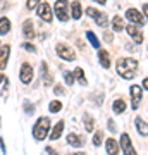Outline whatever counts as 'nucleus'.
<instances>
[{
  "label": "nucleus",
  "instance_id": "35",
  "mask_svg": "<svg viewBox=\"0 0 148 155\" xmlns=\"http://www.w3.org/2000/svg\"><path fill=\"white\" fill-rule=\"evenodd\" d=\"M0 148H2L4 153H5V141H4V138H0Z\"/></svg>",
  "mask_w": 148,
  "mask_h": 155
},
{
  "label": "nucleus",
  "instance_id": "19",
  "mask_svg": "<svg viewBox=\"0 0 148 155\" xmlns=\"http://www.w3.org/2000/svg\"><path fill=\"white\" fill-rule=\"evenodd\" d=\"M83 122H84V129H86L88 133H91L95 129V119L90 114H83Z\"/></svg>",
  "mask_w": 148,
  "mask_h": 155
},
{
  "label": "nucleus",
  "instance_id": "21",
  "mask_svg": "<svg viewBox=\"0 0 148 155\" xmlns=\"http://www.w3.org/2000/svg\"><path fill=\"white\" fill-rule=\"evenodd\" d=\"M41 74H43V84H45V86L52 84V76H50V72H48V66H47V62H41Z\"/></svg>",
  "mask_w": 148,
  "mask_h": 155
},
{
  "label": "nucleus",
  "instance_id": "5",
  "mask_svg": "<svg viewBox=\"0 0 148 155\" xmlns=\"http://www.w3.org/2000/svg\"><path fill=\"white\" fill-rule=\"evenodd\" d=\"M33 76H35L33 66H31V64H28V62H24V64L21 66V71H19V78H21V81L24 84L31 83V81H33Z\"/></svg>",
  "mask_w": 148,
  "mask_h": 155
},
{
  "label": "nucleus",
  "instance_id": "12",
  "mask_svg": "<svg viewBox=\"0 0 148 155\" xmlns=\"http://www.w3.org/2000/svg\"><path fill=\"white\" fill-rule=\"evenodd\" d=\"M22 35L26 40H33L35 38V24H33V19H26L22 22Z\"/></svg>",
  "mask_w": 148,
  "mask_h": 155
},
{
  "label": "nucleus",
  "instance_id": "41",
  "mask_svg": "<svg viewBox=\"0 0 148 155\" xmlns=\"http://www.w3.org/2000/svg\"><path fill=\"white\" fill-rule=\"evenodd\" d=\"M71 155H88L86 152H74V153H71Z\"/></svg>",
  "mask_w": 148,
  "mask_h": 155
},
{
  "label": "nucleus",
  "instance_id": "6",
  "mask_svg": "<svg viewBox=\"0 0 148 155\" xmlns=\"http://www.w3.org/2000/svg\"><path fill=\"white\" fill-rule=\"evenodd\" d=\"M38 16H40V19H43L45 22H52L54 12H52V7H50L48 2H41L38 5Z\"/></svg>",
  "mask_w": 148,
  "mask_h": 155
},
{
  "label": "nucleus",
  "instance_id": "31",
  "mask_svg": "<svg viewBox=\"0 0 148 155\" xmlns=\"http://www.w3.org/2000/svg\"><path fill=\"white\" fill-rule=\"evenodd\" d=\"M22 48L28 50V52H36V47H35L33 43H29V41H24V43H22Z\"/></svg>",
  "mask_w": 148,
  "mask_h": 155
},
{
  "label": "nucleus",
  "instance_id": "34",
  "mask_svg": "<svg viewBox=\"0 0 148 155\" xmlns=\"http://www.w3.org/2000/svg\"><path fill=\"white\" fill-rule=\"evenodd\" d=\"M45 150H47V153H48V155H59V152H57L54 147H47Z\"/></svg>",
  "mask_w": 148,
  "mask_h": 155
},
{
  "label": "nucleus",
  "instance_id": "42",
  "mask_svg": "<svg viewBox=\"0 0 148 155\" xmlns=\"http://www.w3.org/2000/svg\"><path fill=\"white\" fill-rule=\"evenodd\" d=\"M95 2H98V4H102V5H104V4L107 2V0H95Z\"/></svg>",
  "mask_w": 148,
  "mask_h": 155
},
{
  "label": "nucleus",
  "instance_id": "16",
  "mask_svg": "<svg viewBox=\"0 0 148 155\" xmlns=\"http://www.w3.org/2000/svg\"><path fill=\"white\" fill-rule=\"evenodd\" d=\"M136 129H138V133L141 134V136H148V122H145L141 119V117H136Z\"/></svg>",
  "mask_w": 148,
  "mask_h": 155
},
{
  "label": "nucleus",
  "instance_id": "8",
  "mask_svg": "<svg viewBox=\"0 0 148 155\" xmlns=\"http://www.w3.org/2000/svg\"><path fill=\"white\" fill-rule=\"evenodd\" d=\"M121 147L124 150V155H138L136 150L133 148V143H131V138L127 133H122L121 134Z\"/></svg>",
  "mask_w": 148,
  "mask_h": 155
},
{
  "label": "nucleus",
  "instance_id": "33",
  "mask_svg": "<svg viewBox=\"0 0 148 155\" xmlns=\"http://www.w3.org/2000/svg\"><path fill=\"white\" fill-rule=\"evenodd\" d=\"M24 112H26V114H33V112H35V105H31L29 102H24Z\"/></svg>",
  "mask_w": 148,
  "mask_h": 155
},
{
  "label": "nucleus",
  "instance_id": "22",
  "mask_svg": "<svg viewBox=\"0 0 148 155\" xmlns=\"http://www.w3.org/2000/svg\"><path fill=\"white\" fill-rule=\"evenodd\" d=\"M9 31H11V19L0 17V35H7Z\"/></svg>",
  "mask_w": 148,
  "mask_h": 155
},
{
  "label": "nucleus",
  "instance_id": "10",
  "mask_svg": "<svg viewBox=\"0 0 148 155\" xmlns=\"http://www.w3.org/2000/svg\"><path fill=\"white\" fill-rule=\"evenodd\" d=\"M126 17L131 22H134V24H143V22H145L143 14L138 11V9H134V7H131V9H127V11H126Z\"/></svg>",
  "mask_w": 148,
  "mask_h": 155
},
{
  "label": "nucleus",
  "instance_id": "38",
  "mask_svg": "<svg viewBox=\"0 0 148 155\" xmlns=\"http://www.w3.org/2000/svg\"><path fill=\"white\" fill-rule=\"evenodd\" d=\"M143 88L148 90V78H145V79H143Z\"/></svg>",
  "mask_w": 148,
  "mask_h": 155
},
{
  "label": "nucleus",
  "instance_id": "14",
  "mask_svg": "<svg viewBox=\"0 0 148 155\" xmlns=\"http://www.w3.org/2000/svg\"><path fill=\"white\" fill-rule=\"evenodd\" d=\"M105 148H107V153L109 155H117L119 153V143L115 141V138H109L105 141Z\"/></svg>",
  "mask_w": 148,
  "mask_h": 155
},
{
  "label": "nucleus",
  "instance_id": "29",
  "mask_svg": "<svg viewBox=\"0 0 148 155\" xmlns=\"http://www.w3.org/2000/svg\"><path fill=\"white\" fill-rule=\"evenodd\" d=\"M40 4H41V0H28L26 7H28V11H33V9H36Z\"/></svg>",
  "mask_w": 148,
  "mask_h": 155
},
{
  "label": "nucleus",
  "instance_id": "7",
  "mask_svg": "<svg viewBox=\"0 0 148 155\" xmlns=\"http://www.w3.org/2000/svg\"><path fill=\"white\" fill-rule=\"evenodd\" d=\"M129 91H131V107L136 110L138 107H140L141 98H143V88L140 86V84H133Z\"/></svg>",
  "mask_w": 148,
  "mask_h": 155
},
{
  "label": "nucleus",
  "instance_id": "4",
  "mask_svg": "<svg viewBox=\"0 0 148 155\" xmlns=\"http://www.w3.org/2000/svg\"><path fill=\"white\" fill-rule=\"evenodd\" d=\"M54 12H55V16H57V19L62 22H66L69 21V14H67V0H57L55 2V5H54Z\"/></svg>",
  "mask_w": 148,
  "mask_h": 155
},
{
  "label": "nucleus",
  "instance_id": "1",
  "mask_svg": "<svg viewBox=\"0 0 148 155\" xmlns=\"http://www.w3.org/2000/svg\"><path fill=\"white\" fill-rule=\"evenodd\" d=\"M138 69V61L133 57H122L117 61V72L121 74L124 79H133Z\"/></svg>",
  "mask_w": 148,
  "mask_h": 155
},
{
  "label": "nucleus",
  "instance_id": "30",
  "mask_svg": "<svg viewBox=\"0 0 148 155\" xmlns=\"http://www.w3.org/2000/svg\"><path fill=\"white\" fill-rule=\"evenodd\" d=\"M62 74H64V79H66V83H67V84H74V74H72V72L64 71Z\"/></svg>",
  "mask_w": 148,
  "mask_h": 155
},
{
  "label": "nucleus",
  "instance_id": "25",
  "mask_svg": "<svg viewBox=\"0 0 148 155\" xmlns=\"http://www.w3.org/2000/svg\"><path fill=\"white\" fill-rule=\"evenodd\" d=\"M86 36H88V40H90V43L93 45L95 48H100V40L97 38V35H95L93 31H88Z\"/></svg>",
  "mask_w": 148,
  "mask_h": 155
},
{
  "label": "nucleus",
  "instance_id": "9",
  "mask_svg": "<svg viewBox=\"0 0 148 155\" xmlns=\"http://www.w3.org/2000/svg\"><path fill=\"white\" fill-rule=\"evenodd\" d=\"M11 55V45H0V71H4Z\"/></svg>",
  "mask_w": 148,
  "mask_h": 155
},
{
  "label": "nucleus",
  "instance_id": "13",
  "mask_svg": "<svg viewBox=\"0 0 148 155\" xmlns=\"http://www.w3.org/2000/svg\"><path fill=\"white\" fill-rule=\"evenodd\" d=\"M67 143L71 145V147H76V148H79V147H83L84 140H83L77 133H69V134H67Z\"/></svg>",
  "mask_w": 148,
  "mask_h": 155
},
{
  "label": "nucleus",
  "instance_id": "39",
  "mask_svg": "<svg viewBox=\"0 0 148 155\" xmlns=\"http://www.w3.org/2000/svg\"><path fill=\"white\" fill-rule=\"evenodd\" d=\"M4 81H9V79H7L5 74H0V83H4Z\"/></svg>",
  "mask_w": 148,
  "mask_h": 155
},
{
  "label": "nucleus",
  "instance_id": "20",
  "mask_svg": "<svg viewBox=\"0 0 148 155\" xmlns=\"http://www.w3.org/2000/svg\"><path fill=\"white\" fill-rule=\"evenodd\" d=\"M112 110L114 114H122V112L126 110V102L124 100H114V104H112Z\"/></svg>",
  "mask_w": 148,
  "mask_h": 155
},
{
  "label": "nucleus",
  "instance_id": "18",
  "mask_svg": "<svg viewBox=\"0 0 148 155\" xmlns=\"http://www.w3.org/2000/svg\"><path fill=\"white\" fill-rule=\"evenodd\" d=\"M98 61L105 69H109L110 67V54L107 52V50H100L98 52Z\"/></svg>",
  "mask_w": 148,
  "mask_h": 155
},
{
  "label": "nucleus",
  "instance_id": "11",
  "mask_svg": "<svg viewBox=\"0 0 148 155\" xmlns=\"http://www.w3.org/2000/svg\"><path fill=\"white\" fill-rule=\"evenodd\" d=\"M126 31L129 33V36L134 40V43H143V31L138 28V26L127 24V26H126Z\"/></svg>",
  "mask_w": 148,
  "mask_h": 155
},
{
  "label": "nucleus",
  "instance_id": "32",
  "mask_svg": "<svg viewBox=\"0 0 148 155\" xmlns=\"http://www.w3.org/2000/svg\"><path fill=\"white\" fill-rule=\"evenodd\" d=\"M54 93H55V95H64V93H66V88H64L62 84H55Z\"/></svg>",
  "mask_w": 148,
  "mask_h": 155
},
{
  "label": "nucleus",
  "instance_id": "17",
  "mask_svg": "<svg viewBox=\"0 0 148 155\" xmlns=\"http://www.w3.org/2000/svg\"><path fill=\"white\" fill-rule=\"evenodd\" d=\"M112 29H114L115 33H119L122 29H126V24H124V19L121 16H114L112 19Z\"/></svg>",
  "mask_w": 148,
  "mask_h": 155
},
{
  "label": "nucleus",
  "instance_id": "24",
  "mask_svg": "<svg viewBox=\"0 0 148 155\" xmlns=\"http://www.w3.org/2000/svg\"><path fill=\"white\" fill-rule=\"evenodd\" d=\"M72 74H74V78H77V81H79L81 84H86V83H88V81H86V78H84V71H83L81 67H76Z\"/></svg>",
  "mask_w": 148,
  "mask_h": 155
},
{
  "label": "nucleus",
  "instance_id": "36",
  "mask_svg": "<svg viewBox=\"0 0 148 155\" xmlns=\"http://www.w3.org/2000/svg\"><path fill=\"white\" fill-rule=\"evenodd\" d=\"M109 129L110 131H115V126H114V121L112 119H109Z\"/></svg>",
  "mask_w": 148,
  "mask_h": 155
},
{
  "label": "nucleus",
  "instance_id": "2",
  "mask_svg": "<svg viewBox=\"0 0 148 155\" xmlns=\"http://www.w3.org/2000/svg\"><path fill=\"white\" fill-rule=\"evenodd\" d=\"M48 131H50V119L48 117H40L38 121H36V124L33 126L35 140H38V141L45 140L48 136Z\"/></svg>",
  "mask_w": 148,
  "mask_h": 155
},
{
  "label": "nucleus",
  "instance_id": "23",
  "mask_svg": "<svg viewBox=\"0 0 148 155\" xmlns=\"http://www.w3.org/2000/svg\"><path fill=\"white\" fill-rule=\"evenodd\" d=\"M71 16L74 17V19H79V17L83 16V12H81V4H79L77 0L71 4Z\"/></svg>",
  "mask_w": 148,
  "mask_h": 155
},
{
  "label": "nucleus",
  "instance_id": "40",
  "mask_svg": "<svg viewBox=\"0 0 148 155\" xmlns=\"http://www.w3.org/2000/svg\"><path fill=\"white\" fill-rule=\"evenodd\" d=\"M2 7H9V4H7L5 0H0V9H2Z\"/></svg>",
  "mask_w": 148,
  "mask_h": 155
},
{
  "label": "nucleus",
  "instance_id": "3",
  "mask_svg": "<svg viewBox=\"0 0 148 155\" xmlns=\"http://www.w3.org/2000/svg\"><path fill=\"white\" fill-rule=\"evenodd\" d=\"M55 50H57V55L61 57V59H64V61H74L76 59V52L67 43H57L55 45Z\"/></svg>",
  "mask_w": 148,
  "mask_h": 155
},
{
  "label": "nucleus",
  "instance_id": "28",
  "mask_svg": "<svg viewBox=\"0 0 148 155\" xmlns=\"http://www.w3.org/2000/svg\"><path fill=\"white\" fill-rule=\"evenodd\" d=\"M95 21H97V24H98L100 28H105L107 26V16H105L104 12H98V16L95 17Z\"/></svg>",
  "mask_w": 148,
  "mask_h": 155
},
{
  "label": "nucleus",
  "instance_id": "37",
  "mask_svg": "<svg viewBox=\"0 0 148 155\" xmlns=\"http://www.w3.org/2000/svg\"><path fill=\"white\" fill-rule=\"evenodd\" d=\"M143 12H145V16H146V19H148V4L143 5Z\"/></svg>",
  "mask_w": 148,
  "mask_h": 155
},
{
  "label": "nucleus",
  "instance_id": "27",
  "mask_svg": "<svg viewBox=\"0 0 148 155\" xmlns=\"http://www.w3.org/2000/svg\"><path fill=\"white\" fill-rule=\"evenodd\" d=\"M102 141H104V131H102V129H98V131H95L93 145H95V147H100V145H102Z\"/></svg>",
  "mask_w": 148,
  "mask_h": 155
},
{
  "label": "nucleus",
  "instance_id": "26",
  "mask_svg": "<svg viewBox=\"0 0 148 155\" xmlns=\"http://www.w3.org/2000/svg\"><path fill=\"white\" fill-rule=\"evenodd\" d=\"M48 109H50V112L52 114H55V112H59L62 109V104H61V100H52L48 104Z\"/></svg>",
  "mask_w": 148,
  "mask_h": 155
},
{
  "label": "nucleus",
  "instance_id": "15",
  "mask_svg": "<svg viewBox=\"0 0 148 155\" xmlns=\"http://www.w3.org/2000/svg\"><path fill=\"white\" fill-rule=\"evenodd\" d=\"M62 133H64V121H59L57 124H55V127L52 129V133H50L48 138L50 140H59Z\"/></svg>",
  "mask_w": 148,
  "mask_h": 155
}]
</instances>
